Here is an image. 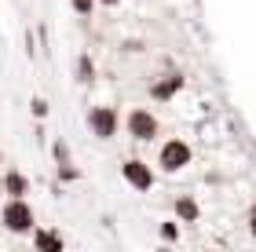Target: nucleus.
Here are the masks:
<instances>
[{"mask_svg":"<svg viewBox=\"0 0 256 252\" xmlns=\"http://www.w3.org/2000/svg\"><path fill=\"white\" fill-rule=\"evenodd\" d=\"M0 223L8 234H30L37 227V212L26 198H8V205L0 209Z\"/></svg>","mask_w":256,"mask_h":252,"instance_id":"nucleus-1","label":"nucleus"},{"mask_svg":"<svg viewBox=\"0 0 256 252\" xmlns=\"http://www.w3.org/2000/svg\"><path fill=\"white\" fill-rule=\"evenodd\" d=\"M190 161H194V150L187 139H165V146L158 150V165L165 172H183Z\"/></svg>","mask_w":256,"mask_h":252,"instance_id":"nucleus-2","label":"nucleus"},{"mask_svg":"<svg viewBox=\"0 0 256 252\" xmlns=\"http://www.w3.org/2000/svg\"><path fill=\"white\" fill-rule=\"evenodd\" d=\"M124 124H128V135H132V139H139V143L158 139V132H161V121H158L150 110H143V106H132V110H128Z\"/></svg>","mask_w":256,"mask_h":252,"instance_id":"nucleus-3","label":"nucleus"},{"mask_svg":"<svg viewBox=\"0 0 256 252\" xmlns=\"http://www.w3.org/2000/svg\"><path fill=\"white\" fill-rule=\"evenodd\" d=\"M118 110L114 106H92L88 110V132L96 135V139H114L118 135Z\"/></svg>","mask_w":256,"mask_h":252,"instance_id":"nucleus-4","label":"nucleus"},{"mask_svg":"<svg viewBox=\"0 0 256 252\" xmlns=\"http://www.w3.org/2000/svg\"><path fill=\"white\" fill-rule=\"evenodd\" d=\"M121 176H124V183H128L136 194L154 190V172H150V165L139 161V157H128V161L121 165Z\"/></svg>","mask_w":256,"mask_h":252,"instance_id":"nucleus-5","label":"nucleus"},{"mask_svg":"<svg viewBox=\"0 0 256 252\" xmlns=\"http://www.w3.org/2000/svg\"><path fill=\"white\" fill-rule=\"evenodd\" d=\"M180 88H183V77H180V73H168L165 81H154V84H150V99H158V102H168V99L176 95Z\"/></svg>","mask_w":256,"mask_h":252,"instance_id":"nucleus-6","label":"nucleus"},{"mask_svg":"<svg viewBox=\"0 0 256 252\" xmlns=\"http://www.w3.org/2000/svg\"><path fill=\"white\" fill-rule=\"evenodd\" d=\"M33 245H37L40 252H62L66 249V242H62V234H55V231H44V227H40V231H37V227H33Z\"/></svg>","mask_w":256,"mask_h":252,"instance_id":"nucleus-7","label":"nucleus"},{"mask_svg":"<svg viewBox=\"0 0 256 252\" xmlns=\"http://www.w3.org/2000/svg\"><path fill=\"white\" fill-rule=\"evenodd\" d=\"M0 194H8V198H26V194H30V179L22 176L18 168H11L8 176H4V187H0Z\"/></svg>","mask_w":256,"mask_h":252,"instance_id":"nucleus-8","label":"nucleus"},{"mask_svg":"<svg viewBox=\"0 0 256 252\" xmlns=\"http://www.w3.org/2000/svg\"><path fill=\"white\" fill-rule=\"evenodd\" d=\"M172 209H176V220L180 223H198V216H202V205H198L190 194H180Z\"/></svg>","mask_w":256,"mask_h":252,"instance_id":"nucleus-9","label":"nucleus"},{"mask_svg":"<svg viewBox=\"0 0 256 252\" xmlns=\"http://www.w3.org/2000/svg\"><path fill=\"white\" fill-rule=\"evenodd\" d=\"M30 106H33V117H37V121H40V117H48V102H44L40 95H37V99H33V102H30Z\"/></svg>","mask_w":256,"mask_h":252,"instance_id":"nucleus-10","label":"nucleus"},{"mask_svg":"<svg viewBox=\"0 0 256 252\" xmlns=\"http://www.w3.org/2000/svg\"><path fill=\"white\" fill-rule=\"evenodd\" d=\"M70 4H74V11H77V15H92L96 0H70Z\"/></svg>","mask_w":256,"mask_h":252,"instance_id":"nucleus-11","label":"nucleus"},{"mask_svg":"<svg viewBox=\"0 0 256 252\" xmlns=\"http://www.w3.org/2000/svg\"><path fill=\"white\" fill-rule=\"evenodd\" d=\"M161 238H165V242H176V238H180V227H176V223H161Z\"/></svg>","mask_w":256,"mask_h":252,"instance_id":"nucleus-12","label":"nucleus"},{"mask_svg":"<svg viewBox=\"0 0 256 252\" xmlns=\"http://www.w3.org/2000/svg\"><path fill=\"white\" fill-rule=\"evenodd\" d=\"M80 81H92V62L80 55Z\"/></svg>","mask_w":256,"mask_h":252,"instance_id":"nucleus-13","label":"nucleus"},{"mask_svg":"<svg viewBox=\"0 0 256 252\" xmlns=\"http://www.w3.org/2000/svg\"><path fill=\"white\" fill-rule=\"evenodd\" d=\"M249 234L256 238V205H252V209H249Z\"/></svg>","mask_w":256,"mask_h":252,"instance_id":"nucleus-14","label":"nucleus"},{"mask_svg":"<svg viewBox=\"0 0 256 252\" xmlns=\"http://www.w3.org/2000/svg\"><path fill=\"white\" fill-rule=\"evenodd\" d=\"M99 4H106V7H114V4H121V0H99Z\"/></svg>","mask_w":256,"mask_h":252,"instance_id":"nucleus-15","label":"nucleus"},{"mask_svg":"<svg viewBox=\"0 0 256 252\" xmlns=\"http://www.w3.org/2000/svg\"><path fill=\"white\" fill-rule=\"evenodd\" d=\"M0 165H4V150H0Z\"/></svg>","mask_w":256,"mask_h":252,"instance_id":"nucleus-16","label":"nucleus"}]
</instances>
